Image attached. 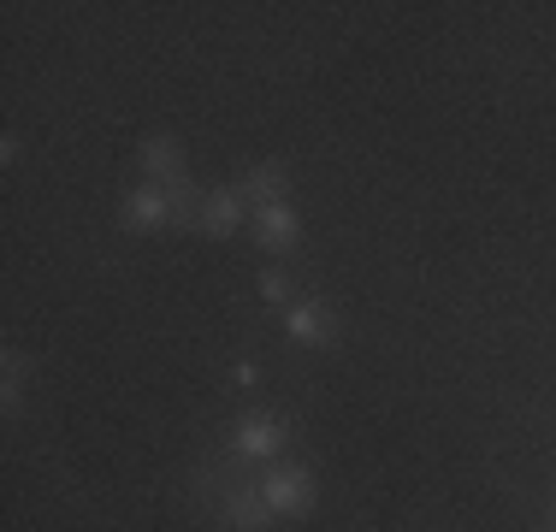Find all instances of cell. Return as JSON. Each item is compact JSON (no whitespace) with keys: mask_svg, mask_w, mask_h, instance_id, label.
I'll use <instances>...</instances> for the list:
<instances>
[{"mask_svg":"<svg viewBox=\"0 0 556 532\" xmlns=\"http://www.w3.org/2000/svg\"><path fill=\"white\" fill-rule=\"evenodd\" d=\"M285 449H290V420L273 415V408H249V415L231 426V456L249 461V468H273Z\"/></svg>","mask_w":556,"mask_h":532,"instance_id":"6da1fadb","label":"cell"},{"mask_svg":"<svg viewBox=\"0 0 556 532\" xmlns=\"http://www.w3.org/2000/svg\"><path fill=\"white\" fill-rule=\"evenodd\" d=\"M314 497H320V485H314V468H302V461H273V468H261V503L278 515H308Z\"/></svg>","mask_w":556,"mask_h":532,"instance_id":"7a4b0ae2","label":"cell"},{"mask_svg":"<svg viewBox=\"0 0 556 532\" xmlns=\"http://www.w3.org/2000/svg\"><path fill=\"white\" fill-rule=\"evenodd\" d=\"M285 338L296 350H338V314L320 296H296L285 308Z\"/></svg>","mask_w":556,"mask_h":532,"instance_id":"3957f363","label":"cell"},{"mask_svg":"<svg viewBox=\"0 0 556 532\" xmlns=\"http://www.w3.org/2000/svg\"><path fill=\"white\" fill-rule=\"evenodd\" d=\"M172 219H178V202L149 178L125 195V207H118V225H125V231H161V225H172Z\"/></svg>","mask_w":556,"mask_h":532,"instance_id":"277c9868","label":"cell"},{"mask_svg":"<svg viewBox=\"0 0 556 532\" xmlns=\"http://www.w3.org/2000/svg\"><path fill=\"white\" fill-rule=\"evenodd\" d=\"M249 219H255V243L261 249H273V255H290V249H296L302 225H296V207H290V202L249 207Z\"/></svg>","mask_w":556,"mask_h":532,"instance_id":"5b68a950","label":"cell"},{"mask_svg":"<svg viewBox=\"0 0 556 532\" xmlns=\"http://www.w3.org/2000/svg\"><path fill=\"white\" fill-rule=\"evenodd\" d=\"M243 213H249V202L237 195V183H219V190H207V195H202L195 231H202V237H231L237 225H243Z\"/></svg>","mask_w":556,"mask_h":532,"instance_id":"8992f818","label":"cell"},{"mask_svg":"<svg viewBox=\"0 0 556 532\" xmlns=\"http://www.w3.org/2000/svg\"><path fill=\"white\" fill-rule=\"evenodd\" d=\"M237 195H243L249 207L290 202V166H285V160H261V166H249L243 178H237Z\"/></svg>","mask_w":556,"mask_h":532,"instance_id":"52a82bcc","label":"cell"},{"mask_svg":"<svg viewBox=\"0 0 556 532\" xmlns=\"http://www.w3.org/2000/svg\"><path fill=\"white\" fill-rule=\"evenodd\" d=\"M24 379H36V355L7 350V379H0V403H7V415H18V403H24Z\"/></svg>","mask_w":556,"mask_h":532,"instance_id":"ba28073f","label":"cell"},{"mask_svg":"<svg viewBox=\"0 0 556 532\" xmlns=\"http://www.w3.org/2000/svg\"><path fill=\"white\" fill-rule=\"evenodd\" d=\"M261 296H267V308H290L296 302V278L285 266H261Z\"/></svg>","mask_w":556,"mask_h":532,"instance_id":"9c48e42d","label":"cell"},{"mask_svg":"<svg viewBox=\"0 0 556 532\" xmlns=\"http://www.w3.org/2000/svg\"><path fill=\"white\" fill-rule=\"evenodd\" d=\"M231 384H237V391H255V384H261V367H255V362H237V367H231Z\"/></svg>","mask_w":556,"mask_h":532,"instance_id":"30bf717a","label":"cell"},{"mask_svg":"<svg viewBox=\"0 0 556 532\" xmlns=\"http://www.w3.org/2000/svg\"><path fill=\"white\" fill-rule=\"evenodd\" d=\"M0 160H7V166L18 160V130H7V137H0Z\"/></svg>","mask_w":556,"mask_h":532,"instance_id":"8fae6325","label":"cell"},{"mask_svg":"<svg viewBox=\"0 0 556 532\" xmlns=\"http://www.w3.org/2000/svg\"><path fill=\"white\" fill-rule=\"evenodd\" d=\"M551 532H556V509H551Z\"/></svg>","mask_w":556,"mask_h":532,"instance_id":"7c38bea8","label":"cell"}]
</instances>
